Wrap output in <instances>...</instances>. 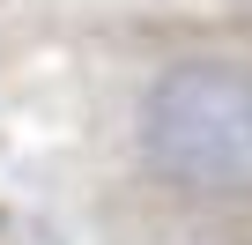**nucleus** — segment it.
<instances>
[{
  "label": "nucleus",
  "instance_id": "1",
  "mask_svg": "<svg viewBox=\"0 0 252 245\" xmlns=\"http://www.w3.org/2000/svg\"><path fill=\"white\" fill-rule=\"evenodd\" d=\"M134 171L178 215L252 208V60L178 52L134 89Z\"/></svg>",
  "mask_w": 252,
  "mask_h": 245
}]
</instances>
